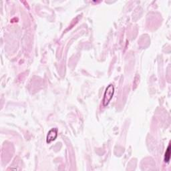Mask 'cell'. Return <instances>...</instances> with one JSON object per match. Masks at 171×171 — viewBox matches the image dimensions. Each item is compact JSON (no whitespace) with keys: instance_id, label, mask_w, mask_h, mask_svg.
I'll use <instances>...</instances> for the list:
<instances>
[{"instance_id":"cell-2","label":"cell","mask_w":171,"mask_h":171,"mask_svg":"<svg viewBox=\"0 0 171 171\" xmlns=\"http://www.w3.org/2000/svg\"><path fill=\"white\" fill-rule=\"evenodd\" d=\"M58 136V129L53 128L49 131L48 136H47V142L50 143L51 142L54 141L55 138H57Z\"/></svg>"},{"instance_id":"cell-1","label":"cell","mask_w":171,"mask_h":171,"mask_svg":"<svg viewBox=\"0 0 171 171\" xmlns=\"http://www.w3.org/2000/svg\"><path fill=\"white\" fill-rule=\"evenodd\" d=\"M114 93V87L112 84H110L106 88L105 93H104V98L102 101L104 106H106L109 104L110 100H112V98Z\"/></svg>"},{"instance_id":"cell-3","label":"cell","mask_w":171,"mask_h":171,"mask_svg":"<svg viewBox=\"0 0 171 171\" xmlns=\"http://www.w3.org/2000/svg\"><path fill=\"white\" fill-rule=\"evenodd\" d=\"M170 159V146L169 145L168 148H167V150L165 153V161L166 163L169 162V160Z\"/></svg>"}]
</instances>
